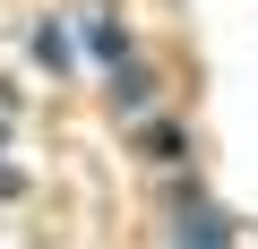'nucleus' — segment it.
Listing matches in <instances>:
<instances>
[{
	"label": "nucleus",
	"mask_w": 258,
	"mask_h": 249,
	"mask_svg": "<svg viewBox=\"0 0 258 249\" xmlns=\"http://www.w3.org/2000/svg\"><path fill=\"white\" fill-rule=\"evenodd\" d=\"M95 52H103V60H120V52H129V35H120L112 18H95Z\"/></svg>",
	"instance_id": "4"
},
{
	"label": "nucleus",
	"mask_w": 258,
	"mask_h": 249,
	"mask_svg": "<svg viewBox=\"0 0 258 249\" xmlns=\"http://www.w3.org/2000/svg\"><path fill=\"white\" fill-rule=\"evenodd\" d=\"M112 95H120L129 112H147V103H155V77H147V69H120V86H112Z\"/></svg>",
	"instance_id": "1"
},
{
	"label": "nucleus",
	"mask_w": 258,
	"mask_h": 249,
	"mask_svg": "<svg viewBox=\"0 0 258 249\" xmlns=\"http://www.w3.org/2000/svg\"><path fill=\"white\" fill-rule=\"evenodd\" d=\"M35 52H43V69H69V35H60V26H43V35H35Z\"/></svg>",
	"instance_id": "3"
},
{
	"label": "nucleus",
	"mask_w": 258,
	"mask_h": 249,
	"mask_svg": "<svg viewBox=\"0 0 258 249\" xmlns=\"http://www.w3.org/2000/svg\"><path fill=\"white\" fill-rule=\"evenodd\" d=\"M181 240H189V249H224V215H215V206H207V215H189V232H181Z\"/></svg>",
	"instance_id": "2"
}]
</instances>
